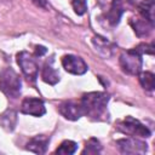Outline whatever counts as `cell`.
<instances>
[{"label":"cell","mask_w":155,"mask_h":155,"mask_svg":"<svg viewBox=\"0 0 155 155\" xmlns=\"http://www.w3.org/2000/svg\"><path fill=\"white\" fill-rule=\"evenodd\" d=\"M71 4H73V8H74L75 13L79 16L84 15L87 10V5H86L85 0H71Z\"/></svg>","instance_id":"ffe728a7"},{"label":"cell","mask_w":155,"mask_h":155,"mask_svg":"<svg viewBox=\"0 0 155 155\" xmlns=\"http://www.w3.org/2000/svg\"><path fill=\"white\" fill-rule=\"evenodd\" d=\"M117 130L125 134H128L131 137H140V138H149L151 132L150 130L143 125L139 120L132 117V116H126L122 121L119 122Z\"/></svg>","instance_id":"3957f363"},{"label":"cell","mask_w":155,"mask_h":155,"mask_svg":"<svg viewBox=\"0 0 155 155\" xmlns=\"http://www.w3.org/2000/svg\"><path fill=\"white\" fill-rule=\"evenodd\" d=\"M58 111L62 116H64L68 120L75 121L78 119H80L84 114H82V109L80 105V102H75V101H64L58 105Z\"/></svg>","instance_id":"9c48e42d"},{"label":"cell","mask_w":155,"mask_h":155,"mask_svg":"<svg viewBox=\"0 0 155 155\" xmlns=\"http://www.w3.org/2000/svg\"><path fill=\"white\" fill-rule=\"evenodd\" d=\"M138 12L144 19L154 24V0H143L138 5Z\"/></svg>","instance_id":"9a60e30c"},{"label":"cell","mask_w":155,"mask_h":155,"mask_svg":"<svg viewBox=\"0 0 155 155\" xmlns=\"http://www.w3.org/2000/svg\"><path fill=\"white\" fill-rule=\"evenodd\" d=\"M154 81L155 76L151 71H142L139 73V82L142 87L147 91H153L154 90Z\"/></svg>","instance_id":"e0dca14e"},{"label":"cell","mask_w":155,"mask_h":155,"mask_svg":"<svg viewBox=\"0 0 155 155\" xmlns=\"http://www.w3.org/2000/svg\"><path fill=\"white\" fill-rule=\"evenodd\" d=\"M134 50H137L140 54H143V53L153 54V52H154V45H153V42L151 44H140L137 47H134Z\"/></svg>","instance_id":"44dd1931"},{"label":"cell","mask_w":155,"mask_h":155,"mask_svg":"<svg viewBox=\"0 0 155 155\" xmlns=\"http://www.w3.org/2000/svg\"><path fill=\"white\" fill-rule=\"evenodd\" d=\"M17 63L28 80H30V81L36 80V78L39 75V65H38L35 58L29 52L22 51L19 53H17Z\"/></svg>","instance_id":"5b68a950"},{"label":"cell","mask_w":155,"mask_h":155,"mask_svg":"<svg viewBox=\"0 0 155 155\" xmlns=\"http://www.w3.org/2000/svg\"><path fill=\"white\" fill-rule=\"evenodd\" d=\"M125 11V6H124V0H114L108 13H107V19L110 24L115 25L119 23L122 13Z\"/></svg>","instance_id":"7c38bea8"},{"label":"cell","mask_w":155,"mask_h":155,"mask_svg":"<svg viewBox=\"0 0 155 155\" xmlns=\"http://www.w3.org/2000/svg\"><path fill=\"white\" fill-rule=\"evenodd\" d=\"M17 125V113L13 109H6L0 115V126L8 132H12Z\"/></svg>","instance_id":"5bb4252c"},{"label":"cell","mask_w":155,"mask_h":155,"mask_svg":"<svg viewBox=\"0 0 155 155\" xmlns=\"http://www.w3.org/2000/svg\"><path fill=\"white\" fill-rule=\"evenodd\" d=\"M130 23H131L134 33L140 38L142 36H148L151 33L153 27H154V24H151L150 22H148L143 17L142 18H132V21Z\"/></svg>","instance_id":"4fadbf2b"},{"label":"cell","mask_w":155,"mask_h":155,"mask_svg":"<svg viewBox=\"0 0 155 155\" xmlns=\"http://www.w3.org/2000/svg\"><path fill=\"white\" fill-rule=\"evenodd\" d=\"M142 54L137 50H128L120 56V65L122 70L130 75H136L142 69Z\"/></svg>","instance_id":"277c9868"},{"label":"cell","mask_w":155,"mask_h":155,"mask_svg":"<svg viewBox=\"0 0 155 155\" xmlns=\"http://www.w3.org/2000/svg\"><path fill=\"white\" fill-rule=\"evenodd\" d=\"M102 150V145L98 139L96 138H90L88 142L86 143V147L82 151V154H98Z\"/></svg>","instance_id":"d6986e66"},{"label":"cell","mask_w":155,"mask_h":155,"mask_svg":"<svg viewBox=\"0 0 155 155\" xmlns=\"http://www.w3.org/2000/svg\"><path fill=\"white\" fill-rule=\"evenodd\" d=\"M44 53H46V47H44V46H36L35 47V56H42Z\"/></svg>","instance_id":"7402d4cb"},{"label":"cell","mask_w":155,"mask_h":155,"mask_svg":"<svg viewBox=\"0 0 155 155\" xmlns=\"http://www.w3.org/2000/svg\"><path fill=\"white\" fill-rule=\"evenodd\" d=\"M108 102L109 94L104 92L85 93L80 99L82 114L93 121H105L108 120Z\"/></svg>","instance_id":"6da1fadb"},{"label":"cell","mask_w":155,"mask_h":155,"mask_svg":"<svg viewBox=\"0 0 155 155\" xmlns=\"http://www.w3.org/2000/svg\"><path fill=\"white\" fill-rule=\"evenodd\" d=\"M117 149L122 154H145L147 143L137 139L136 137L121 138L116 142Z\"/></svg>","instance_id":"8992f818"},{"label":"cell","mask_w":155,"mask_h":155,"mask_svg":"<svg viewBox=\"0 0 155 155\" xmlns=\"http://www.w3.org/2000/svg\"><path fill=\"white\" fill-rule=\"evenodd\" d=\"M22 81L19 75L11 68H5L0 73V90L12 99H16L21 94Z\"/></svg>","instance_id":"7a4b0ae2"},{"label":"cell","mask_w":155,"mask_h":155,"mask_svg":"<svg viewBox=\"0 0 155 155\" xmlns=\"http://www.w3.org/2000/svg\"><path fill=\"white\" fill-rule=\"evenodd\" d=\"M76 150H78V144L75 142H73V140H64L56 149V154L70 155V154H74Z\"/></svg>","instance_id":"ac0fdd59"},{"label":"cell","mask_w":155,"mask_h":155,"mask_svg":"<svg viewBox=\"0 0 155 155\" xmlns=\"http://www.w3.org/2000/svg\"><path fill=\"white\" fill-rule=\"evenodd\" d=\"M41 79L46 84H50V85H56L59 81V73L53 67V58L52 57L45 62L42 71H41Z\"/></svg>","instance_id":"8fae6325"},{"label":"cell","mask_w":155,"mask_h":155,"mask_svg":"<svg viewBox=\"0 0 155 155\" xmlns=\"http://www.w3.org/2000/svg\"><path fill=\"white\" fill-rule=\"evenodd\" d=\"M62 65L63 68L74 75H82L87 71L88 67L85 63V61L75 54H65L62 57Z\"/></svg>","instance_id":"52a82bcc"},{"label":"cell","mask_w":155,"mask_h":155,"mask_svg":"<svg viewBox=\"0 0 155 155\" xmlns=\"http://www.w3.org/2000/svg\"><path fill=\"white\" fill-rule=\"evenodd\" d=\"M36 6L39 7H42V8H46L47 7V0H31Z\"/></svg>","instance_id":"603a6c76"},{"label":"cell","mask_w":155,"mask_h":155,"mask_svg":"<svg viewBox=\"0 0 155 155\" xmlns=\"http://www.w3.org/2000/svg\"><path fill=\"white\" fill-rule=\"evenodd\" d=\"M93 44H94V46H96V50H98L101 54H103V56H105V57L110 56L113 47H111V45H110L104 38H101V36L93 38Z\"/></svg>","instance_id":"2e32d148"},{"label":"cell","mask_w":155,"mask_h":155,"mask_svg":"<svg viewBox=\"0 0 155 155\" xmlns=\"http://www.w3.org/2000/svg\"><path fill=\"white\" fill-rule=\"evenodd\" d=\"M21 111L23 114L39 117V116H42L46 113V109H45L44 102L41 99L34 98V97H27L22 101Z\"/></svg>","instance_id":"ba28073f"},{"label":"cell","mask_w":155,"mask_h":155,"mask_svg":"<svg viewBox=\"0 0 155 155\" xmlns=\"http://www.w3.org/2000/svg\"><path fill=\"white\" fill-rule=\"evenodd\" d=\"M48 143H50L48 137H46L44 134H38L29 139L25 149L31 153H35V154H45L47 150Z\"/></svg>","instance_id":"30bf717a"}]
</instances>
